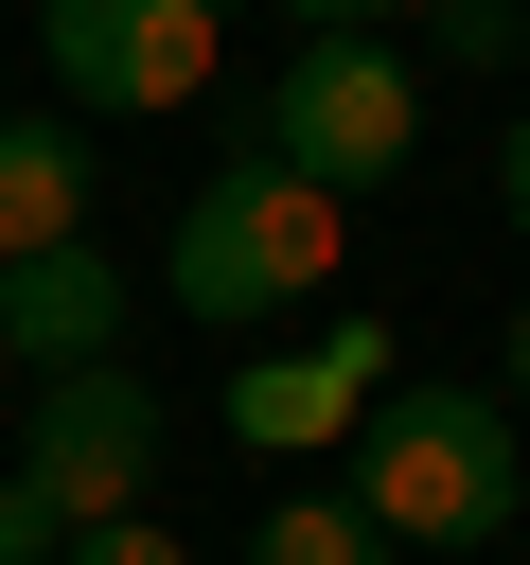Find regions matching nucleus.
I'll return each mask as SVG.
<instances>
[{
  "instance_id": "nucleus-1",
  "label": "nucleus",
  "mask_w": 530,
  "mask_h": 565,
  "mask_svg": "<svg viewBox=\"0 0 530 565\" xmlns=\"http://www.w3.org/2000/svg\"><path fill=\"white\" fill-rule=\"evenodd\" d=\"M512 494H530V424H512L495 388L389 371V388L353 406V512H371L389 547H495Z\"/></svg>"
},
{
  "instance_id": "nucleus-2",
  "label": "nucleus",
  "mask_w": 530,
  "mask_h": 565,
  "mask_svg": "<svg viewBox=\"0 0 530 565\" xmlns=\"http://www.w3.org/2000/svg\"><path fill=\"white\" fill-rule=\"evenodd\" d=\"M177 318H212V335H265V318H300L318 282H336V194L318 177H283L265 141H230L212 177H194V212H177Z\"/></svg>"
},
{
  "instance_id": "nucleus-3",
  "label": "nucleus",
  "mask_w": 530,
  "mask_h": 565,
  "mask_svg": "<svg viewBox=\"0 0 530 565\" xmlns=\"http://www.w3.org/2000/svg\"><path fill=\"white\" fill-rule=\"evenodd\" d=\"M283 177H318L336 212L371 194V177H406V141H424V71L389 53V35H300L283 53V88H265V124H247Z\"/></svg>"
},
{
  "instance_id": "nucleus-4",
  "label": "nucleus",
  "mask_w": 530,
  "mask_h": 565,
  "mask_svg": "<svg viewBox=\"0 0 530 565\" xmlns=\"http://www.w3.org/2000/svg\"><path fill=\"white\" fill-rule=\"evenodd\" d=\"M159 441H177V406H159L124 353H88V371H35L18 477L53 494V530H106V512H141V494H159Z\"/></svg>"
},
{
  "instance_id": "nucleus-5",
  "label": "nucleus",
  "mask_w": 530,
  "mask_h": 565,
  "mask_svg": "<svg viewBox=\"0 0 530 565\" xmlns=\"http://www.w3.org/2000/svg\"><path fill=\"white\" fill-rule=\"evenodd\" d=\"M212 0H35V53H53V88L71 106H106V124H159V106H194L212 88Z\"/></svg>"
},
{
  "instance_id": "nucleus-6",
  "label": "nucleus",
  "mask_w": 530,
  "mask_h": 565,
  "mask_svg": "<svg viewBox=\"0 0 530 565\" xmlns=\"http://www.w3.org/2000/svg\"><path fill=\"white\" fill-rule=\"evenodd\" d=\"M389 388V335L371 318H318V353H265V371H230V441H265V459H300V441H353V406Z\"/></svg>"
},
{
  "instance_id": "nucleus-7",
  "label": "nucleus",
  "mask_w": 530,
  "mask_h": 565,
  "mask_svg": "<svg viewBox=\"0 0 530 565\" xmlns=\"http://www.w3.org/2000/svg\"><path fill=\"white\" fill-rule=\"evenodd\" d=\"M124 300H141V282H124V265H106L88 230H71V247L0 265V353H35V371H88V353L124 335Z\"/></svg>"
},
{
  "instance_id": "nucleus-8",
  "label": "nucleus",
  "mask_w": 530,
  "mask_h": 565,
  "mask_svg": "<svg viewBox=\"0 0 530 565\" xmlns=\"http://www.w3.org/2000/svg\"><path fill=\"white\" fill-rule=\"evenodd\" d=\"M88 230V141H53L35 106L0 124V265H35V247H71Z\"/></svg>"
},
{
  "instance_id": "nucleus-9",
  "label": "nucleus",
  "mask_w": 530,
  "mask_h": 565,
  "mask_svg": "<svg viewBox=\"0 0 530 565\" xmlns=\"http://www.w3.org/2000/svg\"><path fill=\"white\" fill-rule=\"evenodd\" d=\"M247 565H389V530H371L353 494H283V512L247 530Z\"/></svg>"
},
{
  "instance_id": "nucleus-10",
  "label": "nucleus",
  "mask_w": 530,
  "mask_h": 565,
  "mask_svg": "<svg viewBox=\"0 0 530 565\" xmlns=\"http://www.w3.org/2000/svg\"><path fill=\"white\" fill-rule=\"evenodd\" d=\"M424 35H442V53H459V71H495V53H512V35H530V18H512V0H424Z\"/></svg>"
},
{
  "instance_id": "nucleus-11",
  "label": "nucleus",
  "mask_w": 530,
  "mask_h": 565,
  "mask_svg": "<svg viewBox=\"0 0 530 565\" xmlns=\"http://www.w3.org/2000/svg\"><path fill=\"white\" fill-rule=\"evenodd\" d=\"M53 547H71V530H53V494H35L18 459H0V565H53Z\"/></svg>"
},
{
  "instance_id": "nucleus-12",
  "label": "nucleus",
  "mask_w": 530,
  "mask_h": 565,
  "mask_svg": "<svg viewBox=\"0 0 530 565\" xmlns=\"http://www.w3.org/2000/svg\"><path fill=\"white\" fill-rule=\"evenodd\" d=\"M53 565H177V530H159V512H106V530H71Z\"/></svg>"
},
{
  "instance_id": "nucleus-13",
  "label": "nucleus",
  "mask_w": 530,
  "mask_h": 565,
  "mask_svg": "<svg viewBox=\"0 0 530 565\" xmlns=\"http://www.w3.org/2000/svg\"><path fill=\"white\" fill-rule=\"evenodd\" d=\"M300 35H389V18H424V0H283Z\"/></svg>"
},
{
  "instance_id": "nucleus-14",
  "label": "nucleus",
  "mask_w": 530,
  "mask_h": 565,
  "mask_svg": "<svg viewBox=\"0 0 530 565\" xmlns=\"http://www.w3.org/2000/svg\"><path fill=\"white\" fill-rule=\"evenodd\" d=\"M495 212H512V230H530V124H512V141H495Z\"/></svg>"
},
{
  "instance_id": "nucleus-15",
  "label": "nucleus",
  "mask_w": 530,
  "mask_h": 565,
  "mask_svg": "<svg viewBox=\"0 0 530 565\" xmlns=\"http://www.w3.org/2000/svg\"><path fill=\"white\" fill-rule=\"evenodd\" d=\"M495 406H512V424H530V300H512V388H495Z\"/></svg>"
},
{
  "instance_id": "nucleus-16",
  "label": "nucleus",
  "mask_w": 530,
  "mask_h": 565,
  "mask_svg": "<svg viewBox=\"0 0 530 565\" xmlns=\"http://www.w3.org/2000/svg\"><path fill=\"white\" fill-rule=\"evenodd\" d=\"M212 18H230V0H212Z\"/></svg>"
},
{
  "instance_id": "nucleus-17",
  "label": "nucleus",
  "mask_w": 530,
  "mask_h": 565,
  "mask_svg": "<svg viewBox=\"0 0 530 565\" xmlns=\"http://www.w3.org/2000/svg\"><path fill=\"white\" fill-rule=\"evenodd\" d=\"M512 18H530V0H512Z\"/></svg>"
},
{
  "instance_id": "nucleus-18",
  "label": "nucleus",
  "mask_w": 530,
  "mask_h": 565,
  "mask_svg": "<svg viewBox=\"0 0 530 565\" xmlns=\"http://www.w3.org/2000/svg\"><path fill=\"white\" fill-rule=\"evenodd\" d=\"M0 371H18V353H0Z\"/></svg>"
}]
</instances>
